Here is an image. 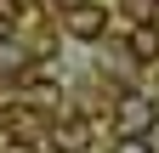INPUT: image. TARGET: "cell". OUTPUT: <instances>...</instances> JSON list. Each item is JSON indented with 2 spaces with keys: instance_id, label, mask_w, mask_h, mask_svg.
Instances as JSON below:
<instances>
[{
  "instance_id": "ba28073f",
  "label": "cell",
  "mask_w": 159,
  "mask_h": 153,
  "mask_svg": "<svg viewBox=\"0 0 159 153\" xmlns=\"http://www.w3.org/2000/svg\"><path fill=\"white\" fill-rule=\"evenodd\" d=\"M142 142H148V153H159V113H153V125L142 130Z\"/></svg>"
},
{
  "instance_id": "6da1fadb",
  "label": "cell",
  "mask_w": 159,
  "mask_h": 153,
  "mask_svg": "<svg viewBox=\"0 0 159 153\" xmlns=\"http://www.w3.org/2000/svg\"><path fill=\"white\" fill-rule=\"evenodd\" d=\"M63 34L80 46L102 40L108 34V6H97V0H74V6H63Z\"/></svg>"
},
{
  "instance_id": "3957f363",
  "label": "cell",
  "mask_w": 159,
  "mask_h": 153,
  "mask_svg": "<svg viewBox=\"0 0 159 153\" xmlns=\"http://www.w3.org/2000/svg\"><path fill=\"white\" fill-rule=\"evenodd\" d=\"M46 147H51V153H85V147H91V119H85V113L57 119V125L46 130Z\"/></svg>"
},
{
  "instance_id": "7a4b0ae2",
  "label": "cell",
  "mask_w": 159,
  "mask_h": 153,
  "mask_svg": "<svg viewBox=\"0 0 159 153\" xmlns=\"http://www.w3.org/2000/svg\"><path fill=\"white\" fill-rule=\"evenodd\" d=\"M153 97L148 91H125V97H119V108H114V125H119V136H142V130L153 125Z\"/></svg>"
},
{
  "instance_id": "52a82bcc",
  "label": "cell",
  "mask_w": 159,
  "mask_h": 153,
  "mask_svg": "<svg viewBox=\"0 0 159 153\" xmlns=\"http://www.w3.org/2000/svg\"><path fill=\"white\" fill-rule=\"evenodd\" d=\"M108 153H148V142H142V136H119Z\"/></svg>"
},
{
  "instance_id": "8992f818",
  "label": "cell",
  "mask_w": 159,
  "mask_h": 153,
  "mask_svg": "<svg viewBox=\"0 0 159 153\" xmlns=\"http://www.w3.org/2000/svg\"><path fill=\"white\" fill-rule=\"evenodd\" d=\"M0 68H17V74H23V46H17L11 34H0Z\"/></svg>"
},
{
  "instance_id": "9c48e42d",
  "label": "cell",
  "mask_w": 159,
  "mask_h": 153,
  "mask_svg": "<svg viewBox=\"0 0 159 153\" xmlns=\"http://www.w3.org/2000/svg\"><path fill=\"white\" fill-rule=\"evenodd\" d=\"M153 6H159V0H153Z\"/></svg>"
},
{
  "instance_id": "277c9868",
  "label": "cell",
  "mask_w": 159,
  "mask_h": 153,
  "mask_svg": "<svg viewBox=\"0 0 159 153\" xmlns=\"http://www.w3.org/2000/svg\"><path fill=\"white\" fill-rule=\"evenodd\" d=\"M125 51H131V63H159V23H136L125 34Z\"/></svg>"
},
{
  "instance_id": "5b68a950",
  "label": "cell",
  "mask_w": 159,
  "mask_h": 153,
  "mask_svg": "<svg viewBox=\"0 0 159 153\" xmlns=\"http://www.w3.org/2000/svg\"><path fill=\"white\" fill-rule=\"evenodd\" d=\"M6 130H11V136H23V142H29V136H46V125H40L34 113H6Z\"/></svg>"
}]
</instances>
